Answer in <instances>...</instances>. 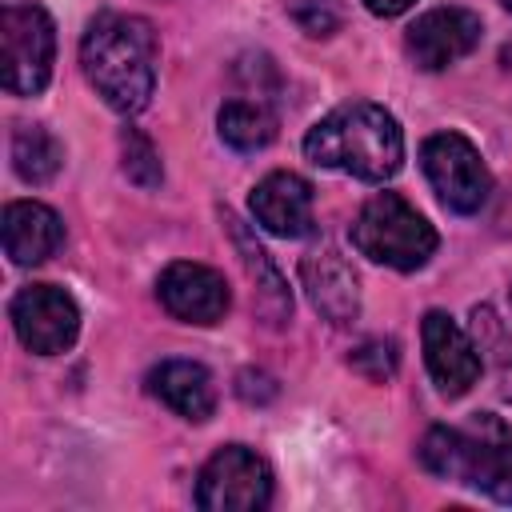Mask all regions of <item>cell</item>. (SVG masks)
I'll return each instance as SVG.
<instances>
[{"instance_id": "3", "label": "cell", "mask_w": 512, "mask_h": 512, "mask_svg": "<svg viewBox=\"0 0 512 512\" xmlns=\"http://www.w3.org/2000/svg\"><path fill=\"white\" fill-rule=\"evenodd\" d=\"M420 460L440 480L472 484L500 504H512V432L484 416L468 428H428L420 440Z\"/></svg>"}, {"instance_id": "15", "label": "cell", "mask_w": 512, "mask_h": 512, "mask_svg": "<svg viewBox=\"0 0 512 512\" xmlns=\"http://www.w3.org/2000/svg\"><path fill=\"white\" fill-rule=\"evenodd\" d=\"M64 240L60 216L40 200H12L4 208V252L12 264H44Z\"/></svg>"}, {"instance_id": "13", "label": "cell", "mask_w": 512, "mask_h": 512, "mask_svg": "<svg viewBox=\"0 0 512 512\" xmlns=\"http://www.w3.org/2000/svg\"><path fill=\"white\" fill-rule=\"evenodd\" d=\"M300 280L304 292L312 300V308L328 320V324H352L360 312V284L352 264L332 252V248H316L300 260Z\"/></svg>"}, {"instance_id": "4", "label": "cell", "mask_w": 512, "mask_h": 512, "mask_svg": "<svg viewBox=\"0 0 512 512\" xmlns=\"http://www.w3.org/2000/svg\"><path fill=\"white\" fill-rule=\"evenodd\" d=\"M352 244L372 264L416 272L436 252V228L400 192H376L352 220Z\"/></svg>"}, {"instance_id": "10", "label": "cell", "mask_w": 512, "mask_h": 512, "mask_svg": "<svg viewBox=\"0 0 512 512\" xmlns=\"http://www.w3.org/2000/svg\"><path fill=\"white\" fill-rule=\"evenodd\" d=\"M480 16L468 8H432L424 16H416V24L404 36L408 56L416 60V68L424 72H440L456 60H464L476 44H480Z\"/></svg>"}, {"instance_id": "2", "label": "cell", "mask_w": 512, "mask_h": 512, "mask_svg": "<svg viewBox=\"0 0 512 512\" xmlns=\"http://www.w3.org/2000/svg\"><path fill=\"white\" fill-rule=\"evenodd\" d=\"M304 156L320 168H332L368 184H384L404 164V132L388 108L356 100V104L332 108L324 120L308 128Z\"/></svg>"}, {"instance_id": "7", "label": "cell", "mask_w": 512, "mask_h": 512, "mask_svg": "<svg viewBox=\"0 0 512 512\" xmlns=\"http://www.w3.org/2000/svg\"><path fill=\"white\" fill-rule=\"evenodd\" d=\"M272 500V468L244 444H224L208 456L196 480V504L204 512H256Z\"/></svg>"}, {"instance_id": "16", "label": "cell", "mask_w": 512, "mask_h": 512, "mask_svg": "<svg viewBox=\"0 0 512 512\" xmlns=\"http://www.w3.org/2000/svg\"><path fill=\"white\" fill-rule=\"evenodd\" d=\"M224 228H228V236H232V244H236V252H240V264H244L248 280H252L256 312L264 316V324L280 328V324L288 320V312H292V296H288L284 276L276 272V264L268 260V252L256 244V236H252L232 212H224Z\"/></svg>"}, {"instance_id": "6", "label": "cell", "mask_w": 512, "mask_h": 512, "mask_svg": "<svg viewBox=\"0 0 512 512\" xmlns=\"http://www.w3.org/2000/svg\"><path fill=\"white\" fill-rule=\"evenodd\" d=\"M420 164H424V176L432 184V192L440 196L444 208L460 212V216H472L488 204L492 196V172L488 164L480 160L476 144L460 132H436L420 144Z\"/></svg>"}, {"instance_id": "9", "label": "cell", "mask_w": 512, "mask_h": 512, "mask_svg": "<svg viewBox=\"0 0 512 512\" xmlns=\"http://www.w3.org/2000/svg\"><path fill=\"white\" fill-rule=\"evenodd\" d=\"M156 296L168 308V316H176L184 324H216V320H224V312L232 304L224 276L196 260L168 264L156 280Z\"/></svg>"}, {"instance_id": "19", "label": "cell", "mask_w": 512, "mask_h": 512, "mask_svg": "<svg viewBox=\"0 0 512 512\" xmlns=\"http://www.w3.org/2000/svg\"><path fill=\"white\" fill-rule=\"evenodd\" d=\"M120 164H124V176L136 184V188H156L164 180V168H160V152L156 144L140 132V128H124L120 132Z\"/></svg>"}, {"instance_id": "21", "label": "cell", "mask_w": 512, "mask_h": 512, "mask_svg": "<svg viewBox=\"0 0 512 512\" xmlns=\"http://www.w3.org/2000/svg\"><path fill=\"white\" fill-rule=\"evenodd\" d=\"M236 392H240L248 404H268V400L276 396V384H272V376H268V372H240Z\"/></svg>"}, {"instance_id": "17", "label": "cell", "mask_w": 512, "mask_h": 512, "mask_svg": "<svg viewBox=\"0 0 512 512\" xmlns=\"http://www.w3.org/2000/svg\"><path fill=\"white\" fill-rule=\"evenodd\" d=\"M216 128H220V140L236 152H260L272 144L276 136V112L256 96H236L220 108L216 116Z\"/></svg>"}, {"instance_id": "23", "label": "cell", "mask_w": 512, "mask_h": 512, "mask_svg": "<svg viewBox=\"0 0 512 512\" xmlns=\"http://www.w3.org/2000/svg\"><path fill=\"white\" fill-rule=\"evenodd\" d=\"M500 4H504V8H508V12H512V0H500Z\"/></svg>"}, {"instance_id": "5", "label": "cell", "mask_w": 512, "mask_h": 512, "mask_svg": "<svg viewBox=\"0 0 512 512\" xmlns=\"http://www.w3.org/2000/svg\"><path fill=\"white\" fill-rule=\"evenodd\" d=\"M56 28L40 4L0 8V80L12 96H36L52 80Z\"/></svg>"}, {"instance_id": "14", "label": "cell", "mask_w": 512, "mask_h": 512, "mask_svg": "<svg viewBox=\"0 0 512 512\" xmlns=\"http://www.w3.org/2000/svg\"><path fill=\"white\" fill-rule=\"evenodd\" d=\"M148 392L172 408L176 416L192 420V424H204L212 412H216V384H212V372L196 360H164L148 372Z\"/></svg>"}, {"instance_id": "18", "label": "cell", "mask_w": 512, "mask_h": 512, "mask_svg": "<svg viewBox=\"0 0 512 512\" xmlns=\"http://www.w3.org/2000/svg\"><path fill=\"white\" fill-rule=\"evenodd\" d=\"M64 164L60 140L44 124H20L12 132V168L28 184H48Z\"/></svg>"}, {"instance_id": "1", "label": "cell", "mask_w": 512, "mask_h": 512, "mask_svg": "<svg viewBox=\"0 0 512 512\" xmlns=\"http://www.w3.org/2000/svg\"><path fill=\"white\" fill-rule=\"evenodd\" d=\"M80 68L96 96L120 112L136 116L148 108L156 88V32L144 16L100 12L80 40Z\"/></svg>"}, {"instance_id": "11", "label": "cell", "mask_w": 512, "mask_h": 512, "mask_svg": "<svg viewBox=\"0 0 512 512\" xmlns=\"http://www.w3.org/2000/svg\"><path fill=\"white\" fill-rule=\"evenodd\" d=\"M420 340H424L428 376L444 396H464L480 380V352L448 312L432 308L420 324Z\"/></svg>"}, {"instance_id": "12", "label": "cell", "mask_w": 512, "mask_h": 512, "mask_svg": "<svg viewBox=\"0 0 512 512\" xmlns=\"http://www.w3.org/2000/svg\"><path fill=\"white\" fill-rule=\"evenodd\" d=\"M248 208H252V220L280 236V240H300L312 232L316 224V212H312V184L296 172H268L252 196H248Z\"/></svg>"}, {"instance_id": "8", "label": "cell", "mask_w": 512, "mask_h": 512, "mask_svg": "<svg viewBox=\"0 0 512 512\" xmlns=\"http://www.w3.org/2000/svg\"><path fill=\"white\" fill-rule=\"evenodd\" d=\"M12 328L20 344L36 356H56L72 348L80 332V308L76 300L56 284H24L12 296Z\"/></svg>"}, {"instance_id": "22", "label": "cell", "mask_w": 512, "mask_h": 512, "mask_svg": "<svg viewBox=\"0 0 512 512\" xmlns=\"http://www.w3.org/2000/svg\"><path fill=\"white\" fill-rule=\"evenodd\" d=\"M416 0H364V8L372 12V16H400V12H408Z\"/></svg>"}, {"instance_id": "20", "label": "cell", "mask_w": 512, "mask_h": 512, "mask_svg": "<svg viewBox=\"0 0 512 512\" xmlns=\"http://www.w3.org/2000/svg\"><path fill=\"white\" fill-rule=\"evenodd\" d=\"M352 368L364 372L368 380H388L396 372V344L392 340H364L356 352H352Z\"/></svg>"}]
</instances>
